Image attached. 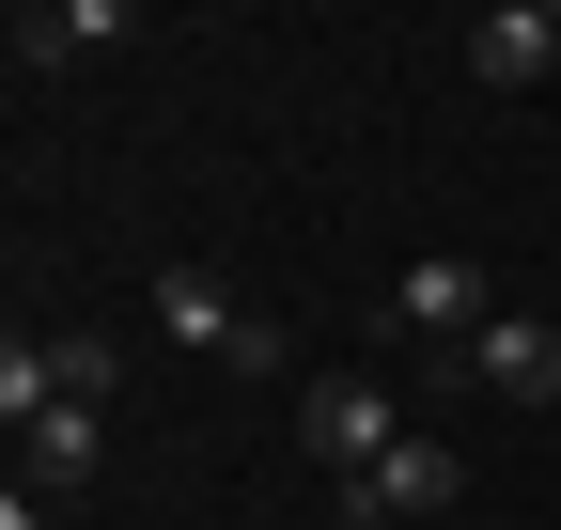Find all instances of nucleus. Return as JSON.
<instances>
[{"instance_id":"obj_7","label":"nucleus","mask_w":561,"mask_h":530,"mask_svg":"<svg viewBox=\"0 0 561 530\" xmlns=\"http://www.w3.org/2000/svg\"><path fill=\"white\" fill-rule=\"evenodd\" d=\"M94 452H110V406H47L16 422V484H94Z\"/></svg>"},{"instance_id":"obj_9","label":"nucleus","mask_w":561,"mask_h":530,"mask_svg":"<svg viewBox=\"0 0 561 530\" xmlns=\"http://www.w3.org/2000/svg\"><path fill=\"white\" fill-rule=\"evenodd\" d=\"M47 359H62V406H110V375H125L110 327H47Z\"/></svg>"},{"instance_id":"obj_8","label":"nucleus","mask_w":561,"mask_h":530,"mask_svg":"<svg viewBox=\"0 0 561 530\" xmlns=\"http://www.w3.org/2000/svg\"><path fill=\"white\" fill-rule=\"evenodd\" d=\"M157 327H172V344H203V359H219L234 327H250V312H234V281H219V265H157Z\"/></svg>"},{"instance_id":"obj_4","label":"nucleus","mask_w":561,"mask_h":530,"mask_svg":"<svg viewBox=\"0 0 561 530\" xmlns=\"http://www.w3.org/2000/svg\"><path fill=\"white\" fill-rule=\"evenodd\" d=\"M437 390H500V406H561V327L546 312H500L483 344L437 359Z\"/></svg>"},{"instance_id":"obj_6","label":"nucleus","mask_w":561,"mask_h":530,"mask_svg":"<svg viewBox=\"0 0 561 530\" xmlns=\"http://www.w3.org/2000/svg\"><path fill=\"white\" fill-rule=\"evenodd\" d=\"M94 47H125V0H16V79H62Z\"/></svg>"},{"instance_id":"obj_5","label":"nucleus","mask_w":561,"mask_h":530,"mask_svg":"<svg viewBox=\"0 0 561 530\" xmlns=\"http://www.w3.org/2000/svg\"><path fill=\"white\" fill-rule=\"evenodd\" d=\"M468 79H483V94L561 79V0H483V16H468Z\"/></svg>"},{"instance_id":"obj_2","label":"nucleus","mask_w":561,"mask_h":530,"mask_svg":"<svg viewBox=\"0 0 561 530\" xmlns=\"http://www.w3.org/2000/svg\"><path fill=\"white\" fill-rule=\"evenodd\" d=\"M280 437H297V452H312V469H328V484H359V469H375V452H405L421 422L390 406V390H375V375H312V390H297V422H280Z\"/></svg>"},{"instance_id":"obj_3","label":"nucleus","mask_w":561,"mask_h":530,"mask_svg":"<svg viewBox=\"0 0 561 530\" xmlns=\"http://www.w3.org/2000/svg\"><path fill=\"white\" fill-rule=\"evenodd\" d=\"M453 484H468V452L453 437H405V452H375L359 484H328V499H343V530H405V515H453Z\"/></svg>"},{"instance_id":"obj_1","label":"nucleus","mask_w":561,"mask_h":530,"mask_svg":"<svg viewBox=\"0 0 561 530\" xmlns=\"http://www.w3.org/2000/svg\"><path fill=\"white\" fill-rule=\"evenodd\" d=\"M375 327L390 344H483V327H500V281H483V250H405V281L375 297Z\"/></svg>"}]
</instances>
